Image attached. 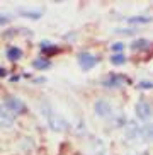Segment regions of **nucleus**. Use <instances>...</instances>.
<instances>
[{"label": "nucleus", "instance_id": "1", "mask_svg": "<svg viewBox=\"0 0 153 155\" xmlns=\"http://www.w3.org/2000/svg\"><path fill=\"white\" fill-rule=\"evenodd\" d=\"M41 111H43L46 121H48V124H50V128L53 130V131H63L65 121L51 109V106L48 104V102H43V104H41Z\"/></svg>", "mask_w": 153, "mask_h": 155}, {"label": "nucleus", "instance_id": "2", "mask_svg": "<svg viewBox=\"0 0 153 155\" xmlns=\"http://www.w3.org/2000/svg\"><path fill=\"white\" fill-rule=\"evenodd\" d=\"M5 107L10 109L14 114L26 113V106H24V102L21 99H17V97H14V96H9L7 99H5Z\"/></svg>", "mask_w": 153, "mask_h": 155}, {"label": "nucleus", "instance_id": "3", "mask_svg": "<svg viewBox=\"0 0 153 155\" xmlns=\"http://www.w3.org/2000/svg\"><path fill=\"white\" fill-rule=\"evenodd\" d=\"M95 63H97V58H95L94 55H90V53H87V51H82V53H78V65H80L82 70H90L94 68Z\"/></svg>", "mask_w": 153, "mask_h": 155}, {"label": "nucleus", "instance_id": "4", "mask_svg": "<svg viewBox=\"0 0 153 155\" xmlns=\"http://www.w3.org/2000/svg\"><path fill=\"white\" fill-rule=\"evenodd\" d=\"M136 116L141 119V121H148L150 116H151V107L146 101H140L136 104Z\"/></svg>", "mask_w": 153, "mask_h": 155}, {"label": "nucleus", "instance_id": "5", "mask_svg": "<svg viewBox=\"0 0 153 155\" xmlns=\"http://www.w3.org/2000/svg\"><path fill=\"white\" fill-rule=\"evenodd\" d=\"M94 107H95V113L99 114V116H102V118L112 116V107H111V104L106 102V101H97Z\"/></svg>", "mask_w": 153, "mask_h": 155}, {"label": "nucleus", "instance_id": "6", "mask_svg": "<svg viewBox=\"0 0 153 155\" xmlns=\"http://www.w3.org/2000/svg\"><path fill=\"white\" fill-rule=\"evenodd\" d=\"M124 82H126V77L124 75H109L106 80H102V85L107 87V89H112V87H117Z\"/></svg>", "mask_w": 153, "mask_h": 155}, {"label": "nucleus", "instance_id": "7", "mask_svg": "<svg viewBox=\"0 0 153 155\" xmlns=\"http://www.w3.org/2000/svg\"><path fill=\"white\" fill-rule=\"evenodd\" d=\"M14 124V116L10 113L0 107V128H10Z\"/></svg>", "mask_w": 153, "mask_h": 155}, {"label": "nucleus", "instance_id": "8", "mask_svg": "<svg viewBox=\"0 0 153 155\" xmlns=\"http://www.w3.org/2000/svg\"><path fill=\"white\" fill-rule=\"evenodd\" d=\"M32 67L37 70H48L51 67V63H50V60H46V58H37L32 61Z\"/></svg>", "mask_w": 153, "mask_h": 155}, {"label": "nucleus", "instance_id": "9", "mask_svg": "<svg viewBox=\"0 0 153 155\" xmlns=\"http://www.w3.org/2000/svg\"><path fill=\"white\" fill-rule=\"evenodd\" d=\"M21 56H22L21 48H9V50H7V58H9L10 61H17Z\"/></svg>", "mask_w": 153, "mask_h": 155}, {"label": "nucleus", "instance_id": "10", "mask_svg": "<svg viewBox=\"0 0 153 155\" xmlns=\"http://www.w3.org/2000/svg\"><path fill=\"white\" fill-rule=\"evenodd\" d=\"M131 48H133V50H148V48H150V41H148V39H138V41H133Z\"/></svg>", "mask_w": 153, "mask_h": 155}, {"label": "nucleus", "instance_id": "11", "mask_svg": "<svg viewBox=\"0 0 153 155\" xmlns=\"http://www.w3.org/2000/svg\"><path fill=\"white\" fill-rule=\"evenodd\" d=\"M41 51H43V55H54V53H60V48L58 46H48V48H41Z\"/></svg>", "mask_w": 153, "mask_h": 155}, {"label": "nucleus", "instance_id": "12", "mask_svg": "<svg viewBox=\"0 0 153 155\" xmlns=\"http://www.w3.org/2000/svg\"><path fill=\"white\" fill-rule=\"evenodd\" d=\"M128 22H131V24H148V22H150V19H148V17H143V15H140V17H131Z\"/></svg>", "mask_w": 153, "mask_h": 155}, {"label": "nucleus", "instance_id": "13", "mask_svg": "<svg viewBox=\"0 0 153 155\" xmlns=\"http://www.w3.org/2000/svg\"><path fill=\"white\" fill-rule=\"evenodd\" d=\"M111 61H112L114 65H122L124 61H126V56L121 55V53H117V55H114L112 58H111Z\"/></svg>", "mask_w": 153, "mask_h": 155}, {"label": "nucleus", "instance_id": "14", "mask_svg": "<svg viewBox=\"0 0 153 155\" xmlns=\"http://www.w3.org/2000/svg\"><path fill=\"white\" fill-rule=\"evenodd\" d=\"M21 14L24 17H31V19H39L41 17V12H31V10H21Z\"/></svg>", "mask_w": 153, "mask_h": 155}, {"label": "nucleus", "instance_id": "15", "mask_svg": "<svg viewBox=\"0 0 153 155\" xmlns=\"http://www.w3.org/2000/svg\"><path fill=\"white\" fill-rule=\"evenodd\" d=\"M122 48H124V45H122V43H114V45L111 46V50H112L114 53H116V55H117V53H121Z\"/></svg>", "mask_w": 153, "mask_h": 155}, {"label": "nucleus", "instance_id": "16", "mask_svg": "<svg viewBox=\"0 0 153 155\" xmlns=\"http://www.w3.org/2000/svg\"><path fill=\"white\" fill-rule=\"evenodd\" d=\"M141 89H151V82H140Z\"/></svg>", "mask_w": 153, "mask_h": 155}, {"label": "nucleus", "instance_id": "17", "mask_svg": "<svg viewBox=\"0 0 153 155\" xmlns=\"http://www.w3.org/2000/svg\"><path fill=\"white\" fill-rule=\"evenodd\" d=\"M9 22V17H5V15H0V24H7Z\"/></svg>", "mask_w": 153, "mask_h": 155}, {"label": "nucleus", "instance_id": "18", "mask_svg": "<svg viewBox=\"0 0 153 155\" xmlns=\"http://www.w3.org/2000/svg\"><path fill=\"white\" fill-rule=\"evenodd\" d=\"M7 75V70L5 68H0V77H5Z\"/></svg>", "mask_w": 153, "mask_h": 155}]
</instances>
